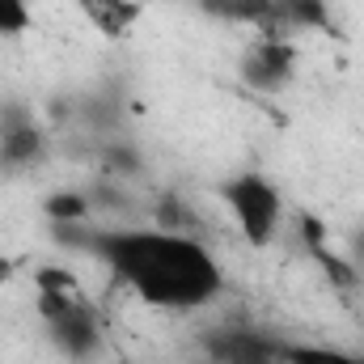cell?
Wrapping results in <instances>:
<instances>
[{
	"instance_id": "cell-1",
	"label": "cell",
	"mask_w": 364,
	"mask_h": 364,
	"mask_svg": "<svg viewBox=\"0 0 364 364\" xmlns=\"http://www.w3.org/2000/svg\"><path fill=\"white\" fill-rule=\"evenodd\" d=\"M60 233L97 255L140 301L157 309H199L225 284L208 246L178 229H60Z\"/></svg>"
},
{
	"instance_id": "cell-2",
	"label": "cell",
	"mask_w": 364,
	"mask_h": 364,
	"mask_svg": "<svg viewBox=\"0 0 364 364\" xmlns=\"http://www.w3.org/2000/svg\"><path fill=\"white\" fill-rule=\"evenodd\" d=\"M216 191H220L225 208L233 212L237 229L246 233V242L250 246H267L275 237V229H279V220H284V199H279L275 182L255 174V170H246V174L225 178Z\"/></svg>"
},
{
	"instance_id": "cell-3",
	"label": "cell",
	"mask_w": 364,
	"mask_h": 364,
	"mask_svg": "<svg viewBox=\"0 0 364 364\" xmlns=\"http://www.w3.org/2000/svg\"><path fill=\"white\" fill-rule=\"evenodd\" d=\"M279 352H284V343H275L250 326H220L208 339L212 364H279Z\"/></svg>"
},
{
	"instance_id": "cell-4",
	"label": "cell",
	"mask_w": 364,
	"mask_h": 364,
	"mask_svg": "<svg viewBox=\"0 0 364 364\" xmlns=\"http://www.w3.org/2000/svg\"><path fill=\"white\" fill-rule=\"evenodd\" d=\"M292 68H296V51L284 43V34H263L246 51V60H242V77L255 90H279V85H288Z\"/></svg>"
},
{
	"instance_id": "cell-5",
	"label": "cell",
	"mask_w": 364,
	"mask_h": 364,
	"mask_svg": "<svg viewBox=\"0 0 364 364\" xmlns=\"http://www.w3.org/2000/svg\"><path fill=\"white\" fill-rule=\"evenodd\" d=\"M73 4L81 9V17L90 21L102 38H123L144 17L140 0H73Z\"/></svg>"
},
{
	"instance_id": "cell-6",
	"label": "cell",
	"mask_w": 364,
	"mask_h": 364,
	"mask_svg": "<svg viewBox=\"0 0 364 364\" xmlns=\"http://www.w3.org/2000/svg\"><path fill=\"white\" fill-rule=\"evenodd\" d=\"M199 9L212 13V17H220V21H246L259 34H284L275 0H199Z\"/></svg>"
},
{
	"instance_id": "cell-7",
	"label": "cell",
	"mask_w": 364,
	"mask_h": 364,
	"mask_svg": "<svg viewBox=\"0 0 364 364\" xmlns=\"http://www.w3.org/2000/svg\"><path fill=\"white\" fill-rule=\"evenodd\" d=\"M38 153H43V132H38V123H30V119H9L4 132H0V161H9V166H30V161H38Z\"/></svg>"
},
{
	"instance_id": "cell-8",
	"label": "cell",
	"mask_w": 364,
	"mask_h": 364,
	"mask_svg": "<svg viewBox=\"0 0 364 364\" xmlns=\"http://www.w3.org/2000/svg\"><path fill=\"white\" fill-rule=\"evenodd\" d=\"M279 364H364V352H339L322 343H284Z\"/></svg>"
},
{
	"instance_id": "cell-9",
	"label": "cell",
	"mask_w": 364,
	"mask_h": 364,
	"mask_svg": "<svg viewBox=\"0 0 364 364\" xmlns=\"http://www.w3.org/2000/svg\"><path fill=\"white\" fill-rule=\"evenodd\" d=\"M275 13H279V26L284 30H292V26H301V30H322L326 21H331V13H326V0H275Z\"/></svg>"
},
{
	"instance_id": "cell-10",
	"label": "cell",
	"mask_w": 364,
	"mask_h": 364,
	"mask_svg": "<svg viewBox=\"0 0 364 364\" xmlns=\"http://www.w3.org/2000/svg\"><path fill=\"white\" fill-rule=\"evenodd\" d=\"M47 216H51L55 225H81V220L90 216V203H85L81 191H64V195H51V199H47Z\"/></svg>"
},
{
	"instance_id": "cell-11",
	"label": "cell",
	"mask_w": 364,
	"mask_h": 364,
	"mask_svg": "<svg viewBox=\"0 0 364 364\" xmlns=\"http://www.w3.org/2000/svg\"><path fill=\"white\" fill-rule=\"evenodd\" d=\"M30 30V0H0V38H17Z\"/></svg>"
},
{
	"instance_id": "cell-12",
	"label": "cell",
	"mask_w": 364,
	"mask_h": 364,
	"mask_svg": "<svg viewBox=\"0 0 364 364\" xmlns=\"http://www.w3.org/2000/svg\"><path fill=\"white\" fill-rule=\"evenodd\" d=\"M352 255H356V263H364V229H356V237H352Z\"/></svg>"
},
{
	"instance_id": "cell-13",
	"label": "cell",
	"mask_w": 364,
	"mask_h": 364,
	"mask_svg": "<svg viewBox=\"0 0 364 364\" xmlns=\"http://www.w3.org/2000/svg\"><path fill=\"white\" fill-rule=\"evenodd\" d=\"M13 272H17V267H13V259H4V255H0V284H4V279H13Z\"/></svg>"
}]
</instances>
